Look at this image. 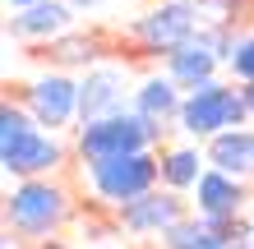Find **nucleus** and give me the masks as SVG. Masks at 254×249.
<instances>
[{"label": "nucleus", "mask_w": 254, "mask_h": 249, "mask_svg": "<svg viewBox=\"0 0 254 249\" xmlns=\"http://www.w3.org/2000/svg\"><path fill=\"white\" fill-rule=\"evenodd\" d=\"M203 152H208V166L241 175V180H254V125H241V129H227V134L208 139Z\"/></svg>", "instance_id": "nucleus-14"}, {"label": "nucleus", "mask_w": 254, "mask_h": 249, "mask_svg": "<svg viewBox=\"0 0 254 249\" xmlns=\"http://www.w3.org/2000/svg\"><path fill=\"white\" fill-rule=\"evenodd\" d=\"M250 180H241V175H227L217 166L203 171V180L194 185V212L199 217H245L250 212Z\"/></svg>", "instance_id": "nucleus-12"}, {"label": "nucleus", "mask_w": 254, "mask_h": 249, "mask_svg": "<svg viewBox=\"0 0 254 249\" xmlns=\"http://www.w3.org/2000/svg\"><path fill=\"white\" fill-rule=\"evenodd\" d=\"M241 93H245V106H250V115H254V83H241Z\"/></svg>", "instance_id": "nucleus-21"}, {"label": "nucleus", "mask_w": 254, "mask_h": 249, "mask_svg": "<svg viewBox=\"0 0 254 249\" xmlns=\"http://www.w3.org/2000/svg\"><path fill=\"white\" fill-rule=\"evenodd\" d=\"M203 28V9L194 5V0H162V5L143 9L139 19L129 23V37L139 42L143 55H157V60H167L176 47H185V42Z\"/></svg>", "instance_id": "nucleus-5"}, {"label": "nucleus", "mask_w": 254, "mask_h": 249, "mask_svg": "<svg viewBox=\"0 0 254 249\" xmlns=\"http://www.w3.org/2000/svg\"><path fill=\"white\" fill-rule=\"evenodd\" d=\"M227 79L254 83V33H241V37H236V51H231V60H227Z\"/></svg>", "instance_id": "nucleus-17"}, {"label": "nucleus", "mask_w": 254, "mask_h": 249, "mask_svg": "<svg viewBox=\"0 0 254 249\" xmlns=\"http://www.w3.org/2000/svg\"><path fill=\"white\" fill-rule=\"evenodd\" d=\"M47 55H51V69H69V74H88L93 65H102V42L93 33H65L47 42Z\"/></svg>", "instance_id": "nucleus-16"}, {"label": "nucleus", "mask_w": 254, "mask_h": 249, "mask_svg": "<svg viewBox=\"0 0 254 249\" xmlns=\"http://www.w3.org/2000/svg\"><path fill=\"white\" fill-rule=\"evenodd\" d=\"M125 106V69L121 65H93L88 74H79V125L88 120H107Z\"/></svg>", "instance_id": "nucleus-10"}, {"label": "nucleus", "mask_w": 254, "mask_h": 249, "mask_svg": "<svg viewBox=\"0 0 254 249\" xmlns=\"http://www.w3.org/2000/svg\"><path fill=\"white\" fill-rule=\"evenodd\" d=\"M254 222L245 217H199L190 212L181 226H171L162 236V249H250Z\"/></svg>", "instance_id": "nucleus-7"}, {"label": "nucleus", "mask_w": 254, "mask_h": 249, "mask_svg": "<svg viewBox=\"0 0 254 249\" xmlns=\"http://www.w3.org/2000/svg\"><path fill=\"white\" fill-rule=\"evenodd\" d=\"M194 5L203 9V19H222V23H236L241 19V9L250 0H194Z\"/></svg>", "instance_id": "nucleus-18"}, {"label": "nucleus", "mask_w": 254, "mask_h": 249, "mask_svg": "<svg viewBox=\"0 0 254 249\" xmlns=\"http://www.w3.org/2000/svg\"><path fill=\"white\" fill-rule=\"evenodd\" d=\"M162 143V129H153L139 111H116L107 120H88L74 125V157L79 162H102V157H129V152H148Z\"/></svg>", "instance_id": "nucleus-4"}, {"label": "nucleus", "mask_w": 254, "mask_h": 249, "mask_svg": "<svg viewBox=\"0 0 254 249\" xmlns=\"http://www.w3.org/2000/svg\"><path fill=\"white\" fill-rule=\"evenodd\" d=\"M5 231H14L19 240H51L69 217H74V194L56 180H14V189L5 194Z\"/></svg>", "instance_id": "nucleus-1"}, {"label": "nucleus", "mask_w": 254, "mask_h": 249, "mask_svg": "<svg viewBox=\"0 0 254 249\" xmlns=\"http://www.w3.org/2000/svg\"><path fill=\"white\" fill-rule=\"evenodd\" d=\"M250 120H254V115L245 106L241 83H236V79H208V83H199V88L185 93L176 129H181L190 143H208V139L227 134V129H241Z\"/></svg>", "instance_id": "nucleus-3"}, {"label": "nucleus", "mask_w": 254, "mask_h": 249, "mask_svg": "<svg viewBox=\"0 0 254 249\" xmlns=\"http://www.w3.org/2000/svg\"><path fill=\"white\" fill-rule=\"evenodd\" d=\"M181 101H185V88L176 83L167 69L162 74H143L139 83H134V93H129V106L143 115L153 129H176V120H181Z\"/></svg>", "instance_id": "nucleus-11"}, {"label": "nucleus", "mask_w": 254, "mask_h": 249, "mask_svg": "<svg viewBox=\"0 0 254 249\" xmlns=\"http://www.w3.org/2000/svg\"><path fill=\"white\" fill-rule=\"evenodd\" d=\"M69 5H74V9L83 14V9H102V5H107V0H69Z\"/></svg>", "instance_id": "nucleus-19"}, {"label": "nucleus", "mask_w": 254, "mask_h": 249, "mask_svg": "<svg viewBox=\"0 0 254 249\" xmlns=\"http://www.w3.org/2000/svg\"><path fill=\"white\" fill-rule=\"evenodd\" d=\"M23 106L47 134L74 129L79 125V74H69V69H42V74H33L23 83Z\"/></svg>", "instance_id": "nucleus-6"}, {"label": "nucleus", "mask_w": 254, "mask_h": 249, "mask_svg": "<svg viewBox=\"0 0 254 249\" xmlns=\"http://www.w3.org/2000/svg\"><path fill=\"white\" fill-rule=\"evenodd\" d=\"M74 19H79V9H74L69 0H37L33 9L14 14L5 33L19 37V42H56V37L74 33Z\"/></svg>", "instance_id": "nucleus-13"}, {"label": "nucleus", "mask_w": 254, "mask_h": 249, "mask_svg": "<svg viewBox=\"0 0 254 249\" xmlns=\"http://www.w3.org/2000/svg\"><path fill=\"white\" fill-rule=\"evenodd\" d=\"M65 162H69V143L61 134H47V129H33L23 143L0 152V166L9 180H42V175H56Z\"/></svg>", "instance_id": "nucleus-9"}, {"label": "nucleus", "mask_w": 254, "mask_h": 249, "mask_svg": "<svg viewBox=\"0 0 254 249\" xmlns=\"http://www.w3.org/2000/svg\"><path fill=\"white\" fill-rule=\"evenodd\" d=\"M190 217V199L176 194V189H153V194H143L139 203H129V208L116 212V226L125 231L134 240H162L171 226H181Z\"/></svg>", "instance_id": "nucleus-8"}, {"label": "nucleus", "mask_w": 254, "mask_h": 249, "mask_svg": "<svg viewBox=\"0 0 254 249\" xmlns=\"http://www.w3.org/2000/svg\"><path fill=\"white\" fill-rule=\"evenodd\" d=\"M83 185L93 189V199L102 208L121 212L129 203H139L143 194L162 189V152H129V157H102V162H79Z\"/></svg>", "instance_id": "nucleus-2"}, {"label": "nucleus", "mask_w": 254, "mask_h": 249, "mask_svg": "<svg viewBox=\"0 0 254 249\" xmlns=\"http://www.w3.org/2000/svg\"><path fill=\"white\" fill-rule=\"evenodd\" d=\"M250 222H254V203H250Z\"/></svg>", "instance_id": "nucleus-23"}, {"label": "nucleus", "mask_w": 254, "mask_h": 249, "mask_svg": "<svg viewBox=\"0 0 254 249\" xmlns=\"http://www.w3.org/2000/svg\"><path fill=\"white\" fill-rule=\"evenodd\" d=\"M28 249H65V240H33Z\"/></svg>", "instance_id": "nucleus-20"}, {"label": "nucleus", "mask_w": 254, "mask_h": 249, "mask_svg": "<svg viewBox=\"0 0 254 249\" xmlns=\"http://www.w3.org/2000/svg\"><path fill=\"white\" fill-rule=\"evenodd\" d=\"M208 171V152L199 143H176V148H162V185L176 189V194H194V185L203 180Z\"/></svg>", "instance_id": "nucleus-15"}, {"label": "nucleus", "mask_w": 254, "mask_h": 249, "mask_svg": "<svg viewBox=\"0 0 254 249\" xmlns=\"http://www.w3.org/2000/svg\"><path fill=\"white\" fill-rule=\"evenodd\" d=\"M5 5H9L14 14H19V9H33V5H37V0H5Z\"/></svg>", "instance_id": "nucleus-22"}]
</instances>
